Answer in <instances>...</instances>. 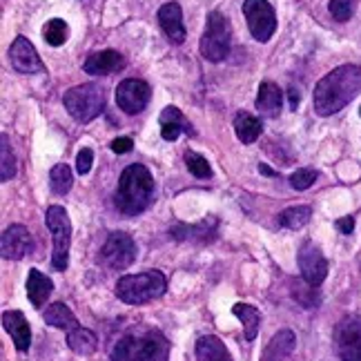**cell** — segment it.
<instances>
[{"label":"cell","instance_id":"52a82bcc","mask_svg":"<svg viewBox=\"0 0 361 361\" xmlns=\"http://www.w3.org/2000/svg\"><path fill=\"white\" fill-rule=\"evenodd\" d=\"M232 47V25L221 11H212L207 16V25L201 38V54L205 61L221 63Z\"/></svg>","mask_w":361,"mask_h":361},{"label":"cell","instance_id":"7a4b0ae2","mask_svg":"<svg viewBox=\"0 0 361 361\" xmlns=\"http://www.w3.org/2000/svg\"><path fill=\"white\" fill-rule=\"evenodd\" d=\"M154 201V178L141 163L123 170L114 192V205L123 216H138Z\"/></svg>","mask_w":361,"mask_h":361},{"label":"cell","instance_id":"4dcf8cb0","mask_svg":"<svg viewBox=\"0 0 361 361\" xmlns=\"http://www.w3.org/2000/svg\"><path fill=\"white\" fill-rule=\"evenodd\" d=\"M185 165H188L190 174H194L197 178H210L212 176L210 163H207L205 157L197 154V152H185Z\"/></svg>","mask_w":361,"mask_h":361},{"label":"cell","instance_id":"cb8c5ba5","mask_svg":"<svg viewBox=\"0 0 361 361\" xmlns=\"http://www.w3.org/2000/svg\"><path fill=\"white\" fill-rule=\"evenodd\" d=\"M232 314L241 322L243 332H245V341H255L259 335V328H261V312L250 303H237L232 308Z\"/></svg>","mask_w":361,"mask_h":361},{"label":"cell","instance_id":"e0dca14e","mask_svg":"<svg viewBox=\"0 0 361 361\" xmlns=\"http://www.w3.org/2000/svg\"><path fill=\"white\" fill-rule=\"evenodd\" d=\"M159 123H161V136L165 138V141H176L180 134L194 136L192 123L174 105H168V107L163 109L161 116H159Z\"/></svg>","mask_w":361,"mask_h":361},{"label":"cell","instance_id":"484cf974","mask_svg":"<svg viewBox=\"0 0 361 361\" xmlns=\"http://www.w3.org/2000/svg\"><path fill=\"white\" fill-rule=\"evenodd\" d=\"M67 345L72 348L76 355H82V357H90L96 353V348H99V337L94 335L92 330L87 328H76L69 332V337H67Z\"/></svg>","mask_w":361,"mask_h":361},{"label":"cell","instance_id":"ac0fdd59","mask_svg":"<svg viewBox=\"0 0 361 361\" xmlns=\"http://www.w3.org/2000/svg\"><path fill=\"white\" fill-rule=\"evenodd\" d=\"M3 326L5 330L11 335L13 343H16V348L20 353H27L32 345V328L27 324V319L23 312L18 310H5L3 312Z\"/></svg>","mask_w":361,"mask_h":361},{"label":"cell","instance_id":"5bb4252c","mask_svg":"<svg viewBox=\"0 0 361 361\" xmlns=\"http://www.w3.org/2000/svg\"><path fill=\"white\" fill-rule=\"evenodd\" d=\"M34 241L25 226H9L0 239V252L7 261H20L27 252H32Z\"/></svg>","mask_w":361,"mask_h":361},{"label":"cell","instance_id":"d590c367","mask_svg":"<svg viewBox=\"0 0 361 361\" xmlns=\"http://www.w3.org/2000/svg\"><path fill=\"white\" fill-rule=\"evenodd\" d=\"M132 138L128 136H121V138H114L112 143H109V147H112L114 154H128V152H132Z\"/></svg>","mask_w":361,"mask_h":361},{"label":"cell","instance_id":"7c38bea8","mask_svg":"<svg viewBox=\"0 0 361 361\" xmlns=\"http://www.w3.org/2000/svg\"><path fill=\"white\" fill-rule=\"evenodd\" d=\"M297 261H299V270H301V276L305 283H310V286L324 283V279L328 276V261L322 255V250H319L312 241H305L301 245Z\"/></svg>","mask_w":361,"mask_h":361},{"label":"cell","instance_id":"9a60e30c","mask_svg":"<svg viewBox=\"0 0 361 361\" xmlns=\"http://www.w3.org/2000/svg\"><path fill=\"white\" fill-rule=\"evenodd\" d=\"M159 25L174 45H180L188 36L183 25V11H180L178 3H165L159 9Z\"/></svg>","mask_w":361,"mask_h":361},{"label":"cell","instance_id":"6da1fadb","mask_svg":"<svg viewBox=\"0 0 361 361\" xmlns=\"http://www.w3.org/2000/svg\"><path fill=\"white\" fill-rule=\"evenodd\" d=\"M361 94V67L339 65L317 82L312 103L319 116H332Z\"/></svg>","mask_w":361,"mask_h":361},{"label":"cell","instance_id":"30bf717a","mask_svg":"<svg viewBox=\"0 0 361 361\" xmlns=\"http://www.w3.org/2000/svg\"><path fill=\"white\" fill-rule=\"evenodd\" d=\"M152 99V90L145 80L125 78L116 87V105L125 114H141Z\"/></svg>","mask_w":361,"mask_h":361},{"label":"cell","instance_id":"d4e9b609","mask_svg":"<svg viewBox=\"0 0 361 361\" xmlns=\"http://www.w3.org/2000/svg\"><path fill=\"white\" fill-rule=\"evenodd\" d=\"M261 132H263V125L257 116L247 114V112H239L234 116V134H237L241 143H245V145L255 143L261 136Z\"/></svg>","mask_w":361,"mask_h":361},{"label":"cell","instance_id":"f1b7e54d","mask_svg":"<svg viewBox=\"0 0 361 361\" xmlns=\"http://www.w3.org/2000/svg\"><path fill=\"white\" fill-rule=\"evenodd\" d=\"M43 38L45 43L51 47H61L65 45V40L69 38V27L63 18H51L47 20V25L43 27Z\"/></svg>","mask_w":361,"mask_h":361},{"label":"cell","instance_id":"e575fe53","mask_svg":"<svg viewBox=\"0 0 361 361\" xmlns=\"http://www.w3.org/2000/svg\"><path fill=\"white\" fill-rule=\"evenodd\" d=\"M92 163H94V152L90 147H82L76 157V172L82 176V174H90L92 170Z\"/></svg>","mask_w":361,"mask_h":361},{"label":"cell","instance_id":"d6986e66","mask_svg":"<svg viewBox=\"0 0 361 361\" xmlns=\"http://www.w3.org/2000/svg\"><path fill=\"white\" fill-rule=\"evenodd\" d=\"M281 105H283V92L279 90V85H274L272 80H263L257 94V109L266 118H276L281 114Z\"/></svg>","mask_w":361,"mask_h":361},{"label":"cell","instance_id":"74e56055","mask_svg":"<svg viewBox=\"0 0 361 361\" xmlns=\"http://www.w3.org/2000/svg\"><path fill=\"white\" fill-rule=\"evenodd\" d=\"M290 94V107H293V109H297V105H299V92L293 87V90H290L288 92Z\"/></svg>","mask_w":361,"mask_h":361},{"label":"cell","instance_id":"44dd1931","mask_svg":"<svg viewBox=\"0 0 361 361\" xmlns=\"http://www.w3.org/2000/svg\"><path fill=\"white\" fill-rule=\"evenodd\" d=\"M297 345V337L293 330H279L268 343L266 353H263V361H283L293 355Z\"/></svg>","mask_w":361,"mask_h":361},{"label":"cell","instance_id":"ffe728a7","mask_svg":"<svg viewBox=\"0 0 361 361\" xmlns=\"http://www.w3.org/2000/svg\"><path fill=\"white\" fill-rule=\"evenodd\" d=\"M51 293H54V281L49 279L47 274L32 268L30 276H27V297H30L34 308H38V310L43 308Z\"/></svg>","mask_w":361,"mask_h":361},{"label":"cell","instance_id":"83f0119b","mask_svg":"<svg viewBox=\"0 0 361 361\" xmlns=\"http://www.w3.org/2000/svg\"><path fill=\"white\" fill-rule=\"evenodd\" d=\"M72 183H74V174H72V170H69V165H65V163L54 165L51 172H49L51 192L63 197V194H67L69 190H72Z\"/></svg>","mask_w":361,"mask_h":361},{"label":"cell","instance_id":"3957f363","mask_svg":"<svg viewBox=\"0 0 361 361\" xmlns=\"http://www.w3.org/2000/svg\"><path fill=\"white\" fill-rule=\"evenodd\" d=\"M170 341L161 330L134 328L114 343L112 361H168Z\"/></svg>","mask_w":361,"mask_h":361},{"label":"cell","instance_id":"ab89813d","mask_svg":"<svg viewBox=\"0 0 361 361\" xmlns=\"http://www.w3.org/2000/svg\"><path fill=\"white\" fill-rule=\"evenodd\" d=\"M359 114H361V109H359Z\"/></svg>","mask_w":361,"mask_h":361},{"label":"cell","instance_id":"f35d334b","mask_svg":"<svg viewBox=\"0 0 361 361\" xmlns=\"http://www.w3.org/2000/svg\"><path fill=\"white\" fill-rule=\"evenodd\" d=\"M259 172H261V174H266V176H276V172H272V170L268 168V165H263V163L259 165Z\"/></svg>","mask_w":361,"mask_h":361},{"label":"cell","instance_id":"8fae6325","mask_svg":"<svg viewBox=\"0 0 361 361\" xmlns=\"http://www.w3.org/2000/svg\"><path fill=\"white\" fill-rule=\"evenodd\" d=\"M335 341L341 361H361V319L343 317L335 330Z\"/></svg>","mask_w":361,"mask_h":361},{"label":"cell","instance_id":"9c48e42d","mask_svg":"<svg viewBox=\"0 0 361 361\" xmlns=\"http://www.w3.org/2000/svg\"><path fill=\"white\" fill-rule=\"evenodd\" d=\"M243 16L250 34L259 43H268L276 32V13L268 0H243Z\"/></svg>","mask_w":361,"mask_h":361},{"label":"cell","instance_id":"5b68a950","mask_svg":"<svg viewBox=\"0 0 361 361\" xmlns=\"http://www.w3.org/2000/svg\"><path fill=\"white\" fill-rule=\"evenodd\" d=\"M65 109L74 121L78 123H90L103 112L105 107V94L99 85L87 82V85H76L67 90L63 96Z\"/></svg>","mask_w":361,"mask_h":361},{"label":"cell","instance_id":"4316f807","mask_svg":"<svg viewBox=\"0 0 361 361\" xmlns=\"http://www.w3.org/2000/svg\"><path fill=\"white\" fill-rule=\"evenodd\" d=\"M310 216H312V210L308 205H293L279 214V226L288 230H301L310 221Z\"/></svg>","mask_w":361,"mask_h":361},{"label":"cell","instance_id":"277c9868","mask_svg":"<svg viewBox=\"0 0 361 361\" xmlns=\"http://www.w3.org/2000/svg\"><path fill=\"white\" fill-rule=\"evenodd\" d=\"M168 290V279L159 270H147L138 274H125L116 283V297L123 303L141 305L147 301H154L165 295Z\"/></svg>","mask_w":361,"mask_h":361},{"label":"cell","instance_id":"836d02e7","mask_svg":"<svg viewBox=\"0 0 361 361\" xmlns=\"http://www.w3.org/2000/svg\"><path fill=\"white\" fill-rule=\"evenodd\" d=\"M293 295H295V299L301 303V305H305V308H312V305L317 303V286H303V283H297L295 286V290H293Z\"/></svg>","mask_w":361,"mask_h":361},{"label":"cell","instance_id":"d6a6232c","mask_svg":"<svg viewBox=\"0 0 361 361\" xmlns=\"http://www.w3.org/2000/svg\"><path fill=\"white\" fill-rule=\"evenodd\" d=\"M317 170H310V168H301L297 170L295 174H290V185H293L295 190H308L314 185L317 180Z\"/></svg>","mask_w":361,"mask_h":361},{"label":"cell","instance_id":"f546056e","mask_svg":"<svg viewBox=\"0 0 361 361\" xmlns=\"http://www.w3.org/2000/svg\"><path fill=\"white\" fill-rule=\"evenodd\" d=\"M0 143H3L0 145V180L7 183V180H11V176L16 174V159H13V154H11L7 134L0 136Z\"/></svg>","mask_w":361,"mask_h":361},{"label":"cell","instance_id":"2e32d148","mask_svg":"<svg viewBox=\"0 0 361 361\" xmlns=\"http://www.w3.org/2000/svg\"><path fill=\"white\" fill-rule=\"evenodd\" d=\"M123 67H125V56L114 49L96 51V54H92V56H87L85 63H82L85 74H92V76H109L114 72H121Z\"/></svg>","mask_w":361,"mask_h":361},{"label":"cell","instance_id":"7402d4cb","mask_svg":"<svg viewBox=\"0 0 361 361\" xmlns=\"http://www.w3.org/2000/svg\"><path fill=\"white\" fill-rule=\"evenodd\" d=\"M197 361H234L226 343L214 335H205L197 341Z\"/></svg>","mask_w":361,"mask_h":361},{"label":"cell","instance_id":"8992f818","mask_svg":"<svg viewBox=\"0 0 361 361\" xmlns=\"http://www.w3.org/2000/svg\"><path fill=\"white\" fill-rule=\"evenodd\" d=\"M45 224L54 239L51 266L54 270L65 272L69 266V245H72V224H69L67 210L61 205H49L45 212Z\"/></svg>","mask_w":361,"mask_h":361},{"label":"cell","instance_id":"8d00e7d4","mask_svg":"<svg viewBox=\"0 0 361 361\" xmlns=\"http://www.w3.org/2000/svg\"><path fill=\"white\" fill-rule=\"evenodd\" d=\"M335 226H337V230L341 234H353V230H355V216H343V219L337 221Z\"/></svg>","mask_w":361,"mask_h":361},{"label":"cell","instance_id":"4fadbf2b","mask_svg":"<svg viewBox=\"0 0 361 361\" xmlns=\"http://www.w3.org/2000/svg\"><path fill=\"white\" fill-rule=\"evenodd\" d=\"M9 63L18 74H38L43 72L45 65L40 61L36 47L25 36H18L9 47Z\"/></svg>","mask_w":361,"mask_h":361},{"label":"cell","instance_id":"603a6c76","mask_svg":"<svg viewBox=\"0 0 361 361\" xmlns=\"http://www.w3.org/2000/svg\"><path fill=\"white\" fill-rule=\"evenodd\" d=\"M43 319H45V324H49V326H54V328H59V330L72 332V330L78 328V319H76L74 312L69 310L65 303H61V301L47 305V310L43 312Z\"/></svg>","mask_w":361,"mask_h":361},{"label":"cell","instance_id":"1f68e13d","mask_svg":"<svg viewBox=\"0 0 361 361\" xmlns=\"http://www.w3.org/2000/svg\"><path fill=\"white\" fill-rule=\"evenodd\" d=\"M332 18L339 20V23H348L355 13V0H330L328 5Z\"/></svg>","mask_w":361,"mask_h":361},{"label":"cell","instance_id":"ba28073f","mask_svg":"<svg viewBox=\"0 0 361 361\" xmlns=\"http://www.w3.org/2000/svg\"><path fill=\"white\" fill-rule=\"evenodd\" d=\"M138 247L128 232H112L101 247V263L109 270H125L136 261Z\"/></svg>","mask_w":361,"mask_h":361}]
</instances>
